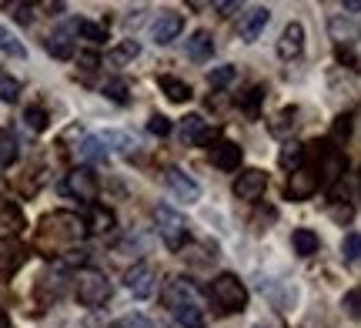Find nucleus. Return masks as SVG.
Wrapping results in <instances>:
<instances>
[{
	"instance_id": "nucleus-1",
	"label": "nucleus",
	"mask_w": 361,
	"mask_h": 328,
	"mask_svg": "<svg viewBox=\"0 0 361 328\" xmlns=\"http://www.w3.org/2000/svg\"><path fill=\"white\" fill-rule=\"evenodd\" d=\"M84 235V221L71 211H54L40 221V245H74Z\"/></svg>"
},
{
	"instance_id": "nucleus-2",
	"label": "nucleus",
	"mask_w": 361,
	"mask_h": 328,
	"mask_svg": "<svg viewBox=\"0 0 361 328\" xmlns=\"http://www.w3.org/2000/svg\"><path fill=\"white\" fill-rule=\"evenodd\" d=\"M207 295H211V302L218 305V312H224V315H231V312H245V305H247L245 281H241L238 275H231V272H221V275L211 281Z\"/></svg>"
},
{
	"instance_id": "nucleus-3",
	"label": "nucleus",
	"mask_w": 361,
	"mask_h": 328,
	"mask_svg": "<svg viewBox=\"0 0 361 328\" xmlns=\"http://www.w3.org/2000/svg\"><path fill=\"white\" fill-rule=\"evenodd\" d=\"M74 291H78V302L87 305V308H101L107 298H111V281L104 272H94V268H80L78 278H74Z\"/></svg>"
},
{
	"instance_id": "nucleus-4",
	"label": "nucleus",
	"mask_w": 361,
	"mask_h": 328,
	"mask_svg": "<svg viewBox=\"0 0 361 328\" xmlns=\"http://www.w3.org/2000/svg\"><path fill=\"white\" fill-rule=\"evenodd\" d=\"M154 224H157V235L164 238V245H168L171 251H180V245L188 241V221H184V214L174 211L171 205H157Z\"/></svg>"
},
{
	"instance_id": "nucleus-5",
	"label": "nucleus",
	"mask_w": 361,
	"mask_h": 328,
	"mask_svg": "<svg viewBox=\"0 0 361 328\" xmlns=\"http://www.w3.org/2000/svg\"><path fill=\"white\" fill-rule=\"evenodd\" d=\"M97 191H101V181L90 168H74L64 178V195L78 198V201H97Z\"/></svg>"
},
{
	"instance_id": "nucleus-6",
	"label": "nucleus",
	"mask_w": 361,
	"mask_h": 328,
	"mask_svg": "<svg viewBox=\"0 0 361 328\" xmlns=\"http://www.w3.org/2000/svg\"><path fill=\"white\" fill-rule=\"evenodd\" d=\"M154 281H157V275L151 262H134L124 272V285H128V291L134 298H151L154 295Z\"/></svg>"
},
{
	"instance_id": "nucleus-7",
	"label": "nucleus",
	"mask_w": 361,
	"mask_h": 328,
	"mask_svg": "<svg viewBox=\"0 0 361 328\" xmlns=\"http://www.w3.org/2000/svg\"><path fill=\"white\" fill-rule=\"evenodd\" d=\"M314 147H322L318 151V181H324V184H335V181H341L345 178V171H348V161H345V154L341 151H335V147H328V145H314Z\"/></svg>"
},
{
	"instance_id": "nucleus-8",
	"label": "nucleus",
	"mask_w": 361,
	"mask_h": 328,
	"mask_svg": "<svg viewBox=\"0 0 361 328\" xmlns=\"http://www.w3.org/2000/svg\"><path fill=\"white\" fill-rule=\"evenodd\" d=\"M161 298H164V305H168L171 312H178V308H191V305H201L197 302V291H194V285L188 281V278H171Z\"/></svg>"
},
{
	"instance_id": "nucleus-9",
	"label": "nucleus",
	"mask_w": 361,
	"mask_h": 328,
	"mask_svg": "<svg viewBox=\"0 0 361 328\" xmlns=\"http://www.w3.org/2000/svg\"><path fill=\"white\" fill-rule=\"evenodd\" d=\"M264 188H268V174L258 168H247L238 174V181H234V195L241 198V201H258L264 195Z\"/></svg>"
},
{
	"instance_id": "nucleus-10",
	"label": "nucleus",
	"mask_w": 361,
	"mask_h": 328,
	"mask_svg": "<svg viewBox=\"0 0 361 328\" xmlns=\"http://www.w3.org/2000/svg\"><path fill=\"white\" fill-rule=\"evenodd\" d=\"M318 174H314V168H298V171H291V178H288V198L291 201H308L314 191H318Z\"/></svg>"
},
{
	"instance_id": "nucleus-11",
	"label": "nucleus",
	"mask_w": 361,
	"mask_h": 328,
	"mask_svg": "<svg viewBox=\"0 0 361 328\" xmlns=\"http://www.w3.org/2000/svg\"><path fill=\"white\" fill-rule=\"evenodd\" d=\"M301 51H305V27L295 20V24H288L281 30V40H278V57H281V61H298Z\"/></svg>"
},
{
	"instance_id": "nucleus-12",
	"label": "nucleus",
	"mask_w": 361,
	"mask_h": 328,
	"mask_svg": "<svg viewBox=\"0 0 361 328\" xmlns=\"http://www.w3.org/2000/svg\"><path fill=\"white\" fill-rule=\"evenodd\" d=\"M180 30H184V17L174 13V11H161L157 13V20L151 24V37H154L157 44H171Z\"/></svg>"
},
{
	"instance_id": "nucleus-13",
	"label": "nucleus",
	"mask_w": 361,
	"mask_h": 328,
	"mask_svg": "<svg viewBox=\"0 0 361 328\" xmlns=\"http://www.w3.org/2000/svg\"><path fill=\"white\" fill-rule=\"evenodd\" d=\"M268 20H271V11L268 7H251V11L241 17V24H238V37L241 40H258L261 37V30L268 27Z\"/></svg>"
},
{
	"instance_id": "nucleus-14",
	"label": "nucleus",
	"mask_w": 361,
	"mask_h": 328,
	"mask_svg": "<svg viewBox=\"0 0 361 328\" xmlns=\"http://www.w3.org/2000/svg\"><path fill=\"white\" fill-rule=\"evenodd\" d=\"M164 181H168L171 191H174L180 201H188V205L201 198V188H197V181H194V178H188V174H184L180 168H168V171H164Z\"/></svg>"
},
{
	"instance_id": "nucleus-15",
	"label": "nucleus",
	"mask_w": 361,
	"mask_h": 328,
	"mask_svg": "<svg viewBox=\"0 0 361 328\" xmlns=\"http://www.w3.org/2000/svg\"><path fill=\"white\" fill-rule=\"evenodd\" d=\"M241 158H245V151H241V145H234V141H218V145L211 147V164L221 171H238L241 168Z\"/></svg>"
},
{
	"instance_id": "nucleus-16",
	"label": "nucleus",
	"mask_w": 361,
	"mask_h": 328,
	"mask_svg": "<svg viewBox=\"0 0 361 328\" xmlns=\"http://www.w3.org/2000/svg\"><path fill=\"white\" fill-rule=\"evenodd\" d=\"M114 228H117L114 211L104 208V205H90L87 218H84V231H90V235H111Z\"/></svg>"
},
{
	"instance_id": "nucleus-17",
	"label": "nucleus",
	"mask_w": 361,
	"mask_h": 328,
	"mask_svg": "<svg viewBox=\"0 0 361 328\" xmlns=\"http://www.w3.org/2000/svg\"><path fill=\"white\" fill-rule=\"evenodd\" d=\"M74 24L61 27V30H54L51 37L44 40V47H47V54L51 57H57V61H67V57H74Z\"/></svg>"
},
{
	"instance_id": "nucleus-18",
	"label": "nucleus",
	"mask_w": 361,
	"mask_h": 328,
	"mask_svg": "<svg viewBox=\"0 0 361 328\" xmlns=\"http://www.w3.org/2000/svg\"><path fill=\"white\" fill-rule=\"evenodd\" d=\"M180 141L184 145H207L211 141V131H207V121L201 114H188V118L180 121Z\"/></svg>"
},
{
	"instance_id": "nucleus-19",
	"label": "nucleus",
	"mask_w": 361,
	"mask_h": 328,
	"mask_svg": "<svg viewBox=\"0 0 361 328\" xmlns=\"http://www.w3.org/2000/svg\"><path fill=\"white\" fill-rule=\"evenodd\" d=\"M24 262H27V248H24V245H17L13 238L0 241V275H13V272H17Z\"/></svg>"
},
{
	"instance_id": "nucleus-20",
	"label": "nucleus",
	"mask_w": 361,
	"mask_h": 328,
	"mask_svg": "<svg viewBox=\"0 0 361 328\" xmlns=\"http://www.w3.org/2000/svg\"><path fill=\"white\" fill-rule=\"evenodd\" d=\"M184 51L191 61H211V54H214V37H211V30H194L191 40L184 44Z\"/></svg>"
},
{
	"instance_id": "nucleus-21",
	"label": "nucleus",
	"mask_w": 361,
	"mask_h": 328,
	"mask_svg": "<svg viewBox=\"0 0 361 328\" xmlns=\"http://www.w3.org/2000/svg\"><path fill=\"white\" fill-rule=\"evenodd\" d=\"M157 87L164 91V97L168 101H174V104H184V101H191V84L180 78H171V74H164V78H157Z\"/></svg>"
},
{
	"instance_id": "nucleus-22",
	"label": "nucleus",
	"mask_w": 361,
	"mask_h": 328,
	"mask_svg": "<svg viewBox=\"0 0 361 328\" xmlns=\"http://www.w3.org/2000/svg\"><path fill=\"white\" fill-rule=\"evenodd\" d=\"M24 231V211L13 201H0V235H17Z\"/></svg>"
},
{
	"instance_id": "nucleus-23",
	"label": "nucleus",
	"mask_w": 361,
	"mask_h": 328,
	"mask_svg": "<svg viewBox=\"0 0 361 328\" xmlns=\"http://www.w3.org/2000/svg\"><path fill=\"white\" fill-rule=\"evenodd\" d=\"M261 104H264V84H251L241 97H238V107L245 111L247 118H258L261 114Z\"/></svg>"
},
{
	"instance_id": "nucleus-24",
	"label": "nucleus",
	"mask_w": 361,
	"mask_h": 328,
	"mask_svg": "<svg viewBox=\"0 0 361 328\" xmlns=\"http://www.w3.org/2000/svg\"><path fill=\"white\" fill-rule=\"evenodd\" d=\"M318 235L311 231V228H298L295 235H291V248H295V255H301V258H311L314 251H318Z\"/></svg>"
},
{
	"instance_id": "nucleus-25",
	"label": "nucleus",
	"mask_w": 361,
	"mask_h": 328,
	"mask_svg": "<svg viewBox=\"0 0 361 328\" xmlns=\"http://www.w3.org/2000/svg\"><path fill=\"white\" fill-rule=\"evenodd\" d=\"M278 164H281L284 171L305 168V145H298V141H288V145L281 147V154H278Z\"/></svg>"
},
{
	"instance_id": "nucleus-26",
	"label": "nucleus",
	"mask_w": 361,
	"mask_h": 328,
	"mask_svg": "<svg viewBox=\"0 0 361 328\" xmlns=\"http://www.w3.org/2000/svg\"><path fill=\"white\" fill-rule=\"evenodd\" d=\"M137 54H141V44H137V40H124V44H117L114 51L107 54V64H111V67H124V64H130Z\"/></svg>"
},
{
	"instance_id": "nucleus-27",
	"label": "nucleus",
	"mask_w": 361,
	"mask_h": 328,
	"mask_svg": "<svg viewBox=\"0 0 361 328\" xmlns=\"http://www.w3.org/2000/svg\"><path fill=\"white\" fill-rule=\"evenodd\" d=\"M351 131H355V111L338 114L335 124H331V141H335V145H345V141L351 138Z\"/></svg>"
},
{
	"instance_id": "nucleus-28",
	"label": "nucleus",
	"mask_w": 361,
	"mask_h": 328,
	"mask_svg": "<svg viewBox=\"0 0 361 328\" xmlns=\"http://www.w3.org/2000/svg\"><path fill=\"white\" fill-rule=\"evenodd\" d=\"M101 145H114L117 151H121V154H128V158L137 151V141H134L130 134H124V131H107L101 138Z\"/></svg>"
},
{
	"instance_id": "nucleus-29",
	"label": "nucleus",
	"mask_w": 361,
	"mask_h": 328,
	"mask_svg": "<svg viewBox=\"0 0 361 328\" xmlns=\"http://www.w3.org/2000/svg\"><path fill=\"white\" fill-rule=\"evenodd\" d=\"M74 34H80L90 44H104L107 40V30L101 24H90V20H74Z\"/></svg>"
},
{
	"instance_id": "nucleus-30",
	"label": "nucleus",
	"mask_w": 361,
	"mask_h": 328,
	"mask_svg": "<svg viewBox=\"0 0 361 328\" xmlns=\"http://www.w3.org/2000/svg\"><path fill=\"white\" fill-rule=\"evenodd\" d=\"M358 255H361V235L358 231H348L345 235V241H341V258H345V265H358Z\"/></svg>"
},
{
	"instance_id": "nucleus-31",
	"label": "nucleus",
	"mask_w": 361,
	"mask_h": 328,
	"mask_svg": "<svg viewBox=\"0 0 361 328\" xmlns=\"http://www.w3.org/2000/svg\"><path fill=\"white\" fill-rule=\"evenodd\" d=\"M80 158L104 164V161H107V147L101 145V138H84V145H80Z\"/></svg>"
},
{
	"instance_id": "nucleus-32",
	"label": "nucleus",
	"mask_w": 361,
	"mask_h": 328,
	"mask_svg": "<svg viewBox=\"0 0 361 328\" xmlns=\"http://www.w3.org/2000/svg\"><path fill=\"white\" fill-rule=\"evenodd\" d=\"M174 318H178L184 328H204V312H201V305H191V308H178V312H174Z\"/></svg>"
},
{
	"instance_id": "nucleus-33",
	"label": "nucleus",
	"mask_w": 361,
	"mask_h": 328,
	"mask_svg": "<svg viewBox=\"0 0 361 328\" xmlns=\"http://www.w3.org/2000/svg\"><path fill=\"white\" fill-rule=\"evenodd\" d=\"M0 51L7 54V57H17V61H20V57H27L24 44H20V40L13 37L11 30H7V27H0Z\"/></svg>"
},
{
	"instance_id": "nucleus-34",
	"label": "nucleus",
	"mask_w": 361,
	"mask_h": 328,
	"mask_svg": "<svg viewBox=\"0 0 361 328\" xmlns=\"http://www.w3.org/2000/svg\"><path fill=\"white\" fill-rule=\"evenodd\" d=\"M104 94H107V97H111L114 104H128V101H130V87H128V84H124L121 78L107 80V84H104Z\"/></svg>"
},
{
	"instance_id": "nucleus-35",
	"label": "nucleus",
	"mask_w": 361,
	"mask_h": 328,
	"mask_svg": "<svg viewBox=\"0 0 361 328\" xmlns=\"http://www.w3.org/2000/svg\"><path fill=\"white\" fill-rule=\"evenodd\" d=\"M234 74H238V71H234L231 64H224V67H214V71L207 74V84H211L214 91H221V87H228V84H231V80H234Z\"/></svg>"
},
{
	"instance_id": "nucleus-36",
	"label": "nucleus",
	"mask_w": 361,
	"mask_h": 328,
	"mask_svg": "<svg viewBox=\"0 0 361 328\" xmlns=\"http://www.w3.org/2000/svg\"><path fill=\"white\" fill-rule=\"evenodd\" d=\"M295 118H298V111H295V107H284L281 114H278V118L271 121V134H278V138H281V134H288V128H295V124H298Z\"/></svg>"
},
{
	"instance_id": "nucleus-37",
	"label": "nucleus",
	"mask_w": 361,
	"mask_h": 328,
	"mask_svg": "<svg viewBox=\"0 0 361 328\" xmlns=\"http://www.w3.org/2000/svg\"><path fill=\"white\" fill-rule=\"evenodd\" d=\"M17 161V141L7 131H0V168H7Z\"/></svg>"
},
{
	"instance_id": "nucleus-38",
	"label": "nucleus",
	"mask_w": 361,
	"mask_h": 328,
	"mask_svg": "<svg viewBox=\"0 0 361 328\" xmlns=\"http://www.w3.org/2000/svg\"><path fill=\"white\" fill-rule=\"evenodd\" d=\"M24 121H27V128H30V131H44L51 118H47V111H44L40 104H34V107H27L24 111Z\"/></svg>"
},
{
	"instance_id": "nucleus-39",
	"label": "nucleus",
	"mask_w": 361,
	"mask_h": 328,
	"mask_svg": "<svg viewBox=\"0 0 361 328\" xmlns=\"http://www.w3.org/2000/svg\"><path fill=\"white\" fill-rule=\"evenodd\" d=\"M97 67H101V57H97L94 51H87V54H80L78 57V71H80V78L84 80L94 78V71H97Z\"/></svg>"
},
{
	"instance_id": "nucleus-40",
	"label": "nucleus",
	"mask_w": 361,
	"mask_h": 328,
	"mask_svg": "<svg viewBox=\"0 0 361 328\" xmlns=\"http://www.w3.org/2000/svg\"><path fill=\"white\" fill-rule=\"evenodd\" d=\"M17 97H20V80L0 78V101H4V104H13Z\"/></svg>"
},
{
	"instance_id": "nucleus-41",
	"label": "nucleus",
	"mask_w": 361,
	"mask_h": 328,
	"mask_svg": "<svg viewBox=\"0 0 361 328\" xmlns=\"http://www.w3.org/2000/svg\"><path fill=\"white\" fill-rule=\"evenodd\" d=\"M4 11H11L13 20H20V24H30V20H34V7H30V4H4Z\"/></svg>"
},
{
	"instance_id": "nucleus-42",
	"label": "nucleus",
	"mask_w": 361,
	"mask_h": 328,
	"mask_svg": "<svg viewBox=\"0 0 361 328\" xmlns=\"http://www.w3.org/2000/svg\"><path fill=\"white\" fill-rule=\"evenodd\" d=\"M147 131L157 134V138H168V134H171V121L164 118V114H151V121H147Z\"/></svg>"
},
{
	"instance_id": "nucleus-43",
	"label": "nucleus",
	"mask_w": 361,
	"mask_h": 328,
	"mask_svg": "<svg viewBox=\"0 0 361 328\" xmlns=\"http://www.w3.org/2000/svg\"><path fill=\"white\" fill-rule=\"evenodd\" d=\"M338 61H341V64H348L351 71H358V54H355V40H348V47H345V44H338Z\"/></svg>"
},
{
	"instance_id": "nucleus-44",
	"label": "nucleus",
	"mask_w": 361,
	"mask_h": 328,
	"mask_svg": "<svg viewBox=\"0 0 361 328\" xmlns=\"http://www.w3.org/2000/svg\"><path fill=\"white\" fill-rule=\"evenodd\" d=\"M358 302H361V295H358V288H351L348 295H345V308H348V318H355V322H358Z\"/></svg>"
},
{
	"instance_id": "nucleus-45",
	"label": "nucleus",
	"mask_w": 361,
	"mask_h": 328,
	"mask_svg": "<svg viewBox=\"0 0 361 328\" xmlns=\"http://www.w3.org/2000/svg\"><path fill=\"white\" fill-rule=\"evenodd\" d=\"M107 328H151V325H147V318L130 315V318H121V322H114V325H107Z\"/></svg>"
},
{
	"instance_id": "nucleus-46",
	"label": "nucleus",
	"mask_w": 361,
	"mask_h": 328,
	"mask_svg": "<svg viewBox=\"0 0 361 328\" xmlns=\"http://www.w3.org/2000/svg\"><path fill=\"white\" fill-rule=\"evenodd\" d=\"M331 218H335V221H348V218H351V205H345V208H338V205H335V208H331Z\"/></svg>"
},
{
	"instance_id": "nucleus-47",
	"label": "nucleus",
	"mask_w": 361,
	"mask_h": 328,
	"mask_svg": "<svg viewBox=\"0 0 361 328\" xmlns=\"http://www.w3.org/2000/svg\"><path fill=\"white\" fill-rule=\"evenodd\" d=\"M44 11H47V13H61V11H64V4H61V0H54V4H44Z\"/></svg>"
},
{
	"instance_id": "nucleus-48",
	"label": "nucleus",
	"mask_w": 361,
	"mask_h": 328,
	"mask_svg": "<svg viewBox=\"0 0 361 328\" xmlns=\"http://www.w3.org/2000/svg\"><path fill=\"white\" fill-rule=\"evenodd\" d=\"M0 328H11V322H7V315L0 312Z\"/></svg>"
}]
</instances>
